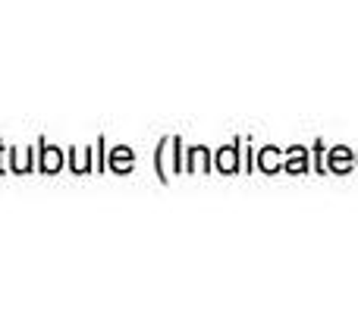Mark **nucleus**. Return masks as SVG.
I'll return each mask as SVG.
<instances>
[{
  "instance_id": "1",
  "label": "nucleus",
  "mask_w": 358,
  "mask_h": 314,
  "mask_svg": "<svg viewBox=\"0 0 358 314\" xmlns=\"http://www.w3.org/2000/svg\"><path fill=\"white\" fill-rule=\"evenodd\" d=\"M217 164L223 166V170H236V160H233V148H223V155H220V160Z\"/></svg>"
}]
</instances>
